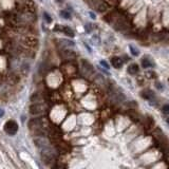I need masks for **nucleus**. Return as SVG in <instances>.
I'll return each mask as SVG.
<instances>
[{"label": "nucleus", "mask_w": 169, "mask_h": 169, "mask_svg": "<svg viewBox=\"0 0 169 169\" xmlns=\"http://www.w3.org/2000/svg\"><path fill=\"white\" fill-rule=\"evenodd\" d=\"M50 125L51 124H50L49 120L45 117H35L30 120L28 126H29V129L33 132L39 129H47V128L50 127Z\"/></svg>", "instance_id": "nucleus-1"}, {"label": "nucleus", "mask_w": 169, "mask_h": 169, "mask_svg": "<svg viewBox=\"0 0 169 169\" xmlns=\"http://www.w3.org/2000/svg\"><path fill=\"white\" fill-rule=\"evenodd\" d=\"M41 160L45 165L51 166V165H53V163L56 161V156H55V154H54V152L52 151L49 147H47V148H45V149H42Z\"/></svg>", "instance_id": "nucleus-2"}, {"label": "nucleus", "mask_w": 169, "mask_h": 169, "mask_svg": "<svg viewBox=\"0 0 169 169\" xmlns=\"http://www.w3.org/2000/svg\"><path fill=\"white\" fill-rule=\"evenodd\" d=\"M47 111L48 107L43 102H32V105L30 106V113L32 115H41V114H45Z\"/></svg>", "instance_id": "nucleus-3"}, {"label": "nucleus", "mask_w": 169, "mask_h": 169, "mask_svg": "<svg viewBox=\"0 0 169 169\" xmlns=\"http://www.w3.org/2000/svg\"><path fill=\"white\" fill-rule=\"evenodd\" d=\"M49 135H50V138H51V140L52 141H54L56 143V142H58V141H60V138H61V131H60V129H59L58 127H56V126H53V125H50V127H49Z\"/></svg>", "instance_id": "nucleus-4"}, {"label": "nucleus", "mask_w": 169, "mask_h": 169, "mask_svg": "<svg viewBox=\"0 0 169 169\" xmlns=\"http://www.w3.org/2000/svg\"><path fill=\"white\" fill-rule=\"evenodd\" d=\"M4 131L8 134H10V135H15L16 132L18 131L17 123L13 120H8V122L5 123V125H4Z\"/></svg>", "instance_id": "nucleus-5"}, {"label": "nucleus", "mask_w": 169, "mask_h": 169, "mask_svg": "<svg viewBox=\"0 0 169 169\" xmlns=\"http://www.w3.org/2000/svg\"><path fill=\"white\" fill-rule=\"evenodd\" d=\"M81 70H83L84 75H86V76H91L94 74V69H93L92 65L86 60L81 61Z\"/></svg>", "instance_id": "nucleus-6"}, {"label": "nucleus", "mask_w": 169, "mask_h": 169, "mask_svg": "<svg viewBox=\"0 0 169 169\" xmlns=\"http://www.w3.org/2000/svg\"><path fill=\"white\" fill-rule=\"evenodd\" d=\"M23 43L26 45H28L30 48H34V47H37L38 45V40L37 38L33 37V36H26V37L23 38Z\"/></svg>", "instance_id": "nucleus-7"}, {"label": "nucleus", "mask_w": 169, "mask_h": 169, "mask_svg": "<svg viewBox=\"0 0 169 169\" xmlns=\"http://www.w3.org/2000/svg\"><path fill=\"white\" fill-rule=\"evenodd\" d=\"M55 31L63 32V33L66 34L67 36L74 37V32H73V30L71 28H69V27H67V26H57L55 28Z\"/></svg>", "instance_id": "nucleus-8"}, {"label": "nucleus", "mask_w": 169, "mask_h": 169, "mask_svg": "<svg viewBox=\"0 0 169 169\" xmlns=\"http://www.w3.org/2000/svg\"><path fill=\"white\" fill-rule=\"evenodd\" d=\"M34 143H35V145L37 146L38 148H40V149H45V148L49 147V144H48V142L45 140V138L43 136H37V138L34 140Z\"/></svg>", "instance_id": "nucleus-9"}, {"label": "nucleus", "mask_w": 169, "mask_h": 169, "mask_svg": "<svg viewBox=\"0 0 169 169\" xmlns=\"http://www.w3.org/2000/svg\"><path fill=\"white\" fill-rule=\"evenodd\" d=\"M141 95H142V97H143L144 99H147V100H149V102H152V100L154 99V97H155L154 93L152 92L151 90H149V89H148V90L142 91Z\"/></svg>", "instance_id": "nucleus-10"}, {"label": "nucleus", "mask_w": 169, "mask_h": 169, "mask_svg": "<svg viewBox=\"0 0 169 169\" xmlns=\"http://www.w3.org/2000/svg\"><path fill=\"white\" fill-rule=\"evenodd\" d=\"M111 65L113 66V68L115 69H120L123 66V60L120 57H117V56H114L111 58Z\"/></svg>", "instance_id": "nucleus-11"}, {"label": "nucleus", "mask_w": 169, "mask_h": 169, "mask_svg": "<svg viewBox=\"0 0 169 169\" xmlns=\"http://www.w3.org/2000/svg\"><path fill=\"white\" fill-rule=\"evenodd\" d=\"M127 26H128V23L124 19H118L117 21L115 22V24H114V28L117 30V31H123V30H125L127 28Z\"/></svg>", "instance_id": "nucleus-12"}, {"label": "nucleus", "mask_w": 169, "mask_h": 169, "mask_svg": "<svg viewBox=\"0 0 169 169\" xmlns=\"http://www.w3.org/2000/svg\"><path fill=\"white\" fill-rule=\"evenodd\" d=\"M56 149L58 150L59 152H63V153L69 151V148H68L67 144L63 143V142H60V141L56 142Z\"/></svg>", "instance_id": "nucleus-13"}, {"label": "nucleus", "mask_w": 169, "mask_h": 169, "mask_svg": "<svg viewBox=\"0 0 169 169\" xmlns=\"http://www.w3.org/2000/svg\"><path fill=\"white\" fill-rule=\"evenodd\" d=\"M61 55H63V57L65 59H73L76 57V54L73 51H71V50H63L61 52Z\"/></svg>", "instance_id": "nucleus-14"}, {"label": "nucleus", "mask_w": 169, "mask_h": 169, "mask_svg": "<svg viewBox=\"0 0 169 169\" xmlns=\"http://www.w3.org/2000/svg\"><path fill=\"white\" fill-rule=\"evenodd\" d=\"M138 71H140V68H138V63H131V65L128 67V72H129V74H131V75L138 74Z\"/></svg>", "instance_id": "nucleus-15"}, {"label": "nucleus", "mask_w": 169, "mask_h": 169, "mask_svg": "<svg viewBox=\"0 0 169 169\" xmlns=\"http://www.w3.org/2000/svg\"><path fill=\"white\" fill-rule=\"evenodd\" d=\"M142 66H143V68H152L153 67V63H152L150 59H148L147 57H144L143 59H142Z\"/></svg>", "instance_id": "nucleus-16"}, {"label": "nucleus", "mask_w": 169, "mask_h": 169, "mask_svg": "<svg viewBox=\"0 0 169 169\" xmlns=\"http://www.w3.org/2000/svg\"><path fill=\"white\" fill-rule=\"evenodd\" d=\"M32 102H42V95L40 93H34L31 96Z\"/></svg>", "instance_id": "nucleus-17"}, {"label": "nucleus", "mask_w": 169, "mask_h": 169, "mask_svg": "<svg viewBox=\"0 0 169 169\" xmlns=\"http://www.w3.org/2000/svg\"><path fill=\"white\" fill-rule=\"evenodd\" d=\"M145 76L149 79H153V78H156V73L154 71H147L145 73Z\"/></svg>", "instance_id": "nucleus-18"}, {"label": "nucleus", "mask_w": 169, "mask_h": 169, "mask_svg": "<svg viewBox=\"0 0 169 169\" xmlns=\"http://www.w3.org/2000/svg\"><path fill=\"white\" fill-rule=\"evenodd\" d=\"M60 16L65 18V19H70V18H71V14L68 12V11H66V10L60 11Z\"/></svg>", "instance_id": "nucleus-19"}, {"label": "nucleus", "mask_w": 169, "mask_h": 169, "mask_svg": "<svg viewBox=\"0 0 169 169\" xmlns=\"http://www.w3.org/2000/svg\"><path fill=\"white\" fill-rule=\"evenodd\" d=\"M129 49L131 50V53H132V55H134V56H138V54H140V52H138V50H136L135 48L133 47V45H129Z\"/></svg>", "instance_id": "nucleus-20"}, {"label": "nucleus", "mask_w": 169, "mask_h": 169, "mask_svg": "<svg viewBox=\"0 0 169 169\" xmlns=\"http://www.w3.org/2000/svg\"><path fill=\"white\" fill-rule=\"evenodd\" d=\"M43 16H45V21H47L48 23H51V22H52V18H51V16H50L49 14H48L47 12H45V13H43Z\"/></svg>", "instance_id": "nucleus-21"}, {"label": "nucleus", "mask_w": 169, "mask_h": 169, "mask_svg": "<svg viewBox=\"0 0 169 169\" xmlns=\"http://www.w3.org/2000/svg\"><path fill=\"white\" fill-rule=\"evenodd\" d=\"M162 111H163V113H165V114H169V104L164 105L163 108H162Z\"/></svg>", "instance_id": "nucleus-22"}, {"label": "nucleus", "mask_w": 169, "mask_h": 169, "mask_svg": "<svg viewBox=\"0 0 169 169\" xmlns=\"http://www.w3.org/2000/svg\"><path fill=\"white\" fill-rule=\"evenodd\" d=\"M97 9H99V12H104V11H106L107 5L106 4H104V3H102V4H99V5L97 6Z\"/></svg>", "instance_id": "nucleus-23"}, {"label": "nucleus", "mask_w": 169, "mask_h": 169, "mask_svg": "<svg viewBox=\"0 0 169 169\" xmlns=\"http://www.w3.org/2000/svg\"><path fill=\"white\" fill-rule=\"evenodd\" d=\"M100 65L104 66V67L106 68V69H109V65H108V63H107L105 60H102V61H100Z\"/></svg>", "instance_id": "nucleus-24"}, {"label": "nucleus", "mask_w": 169, "mask_h": 169, "mask_svg": "<svg viewBox=\"0 0 169 169\" xmlns=\"http://www.w3.org/2000/svg\"><path fill=\"white\" fill-rule=\"evenodd\" d=\"M91 26H92L91 23H88V24L86 26V30H87L88 32H91V29H92V28H91Z\"/></svg>", "instance_id": "nucleus-25"}, {"label": "nucleus", "mask_w": 169, "mask_h": 169, "mask_svg": "<svg viewBox=\"0 0 169 169\" xmlns=\"http://www.w3.org/2000/svg\"><path fill=\"white\" fill-rule=\"evenodd\" d=\"M155 87H156V88L159 89V90H163V87L161 86V84H160V83H156V84H155Z\"/></svg>", "instance_id": "nucleus-26"}, {"label": "nucleus", "mask_w": 169, "mask_h": 169, "mask_svg": "<svg viewBox=\"0 0 169 169\" xmlns=\"http://www.w3.org/2000/svg\"><path fill=\"white\" fill-rule=\"evenodd\" d=\"M4 114V112H3V110H0V116H2Z\"/></svg>", "instance_id": "nucleus-27"}, {"label": "nucleus", "mask_w": 169, "mask_h": 169, "mask_svg": "<svg viewBox=\"0 0 169 169\" xmlns=\"http://www.w3.org/2000/svg\"><path fill=\"white\" fill-rule=\"evenodd\" d=\"M90 15H91V17H92V18H93V19H94V18H95V16H94V14H93V13H90Z\"/></svg>", "instance_id": "nucleus-28"}, {"label": "nucleus", "mask_w": 169, "mask_h": 169, "mask_svg": "<svg viewBox=\"0 0 169 169\" xmlns=\"http://www.w3.org/2000/svg\"><path fill=\"white\" fill-rule=\"evenodd\" d=\"M167 124H168V126H169V117L167 118Z\"/></svg>", "instance_id": "nucleus-29"}]
</instances>
